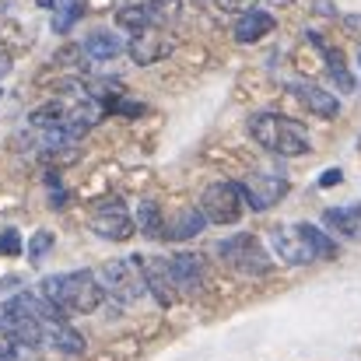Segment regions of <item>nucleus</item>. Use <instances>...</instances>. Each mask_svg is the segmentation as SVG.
Wrapping results in <instances>:
<instances>
[{
    "label": "nucleus",
    "instance_id": "obj_1",
    "mask_svg": "<svg viewBox=\"0 0 361 361\" xmlns=\"http://www.w3.org/2000/svg\"><path fill=\"white\" fill-rule=\"evenodd\" d=\"M39 291L60 309V312H78V316H88L95 312L102 302H106V288L95 274L88 270H74V274H56V277H46L39 284Z\"/></svg>",
    "mask_w": 361,
    "mask_h": 361
},
{
    "label": "nucleus",
    "instance_id": "obj_2",
    "mask_svg": "<svg viewBox=\"0 0 361 361\" xmlns=\"http://www.w3.org/2000/svg\"><path fill=\"white\" fill-rule=\"evenodd\" d=\"M249 133L256 137L259 147H267L270 154H281V158H302L312 147V137L302 123L281 116V113H267V109L249 120Z\"/></svg>",
    "mask_w": 361,
    "mask_h": 361
},
{
    "label": "nucleus",
    "instance_id": "obj_3",
    "mask_svg": "<svg viewBox=\"0 0 361 361\" xmlns=\"http://www.w3.org/2000/svg\"><path fill=\"white\" fill-rule=\"evenodd\" d=\"M218 249V256L235 270L242 277H267L270 270H274V263H270V256H267V249L259 245L256 235H232V239L218 242L214 245Z\"/></svg>",
    "mask_w": 361,
    "mask_h": 361
},
{
    "label": "nucleus",
    "instance_id": "obj_4",
    "mask_svg": "<svg viewBox=\"0 0 361 361\" xmlns=\"http://www.w3.org/2000/svg\"><path fill=\"white\" fill-rule=\"evenodd\" d=\"M88 228L109 242H123L137 232V221L130 218L123 197H102V200L92 207V214H88Z\"/></svg>",
    "mask_w": 361,
    "mask_h": 361
},
{
    "label": "nucleus",
    "instance_id": "obj_5",
    "mask_svg": "<svg viewBox=\"0 0 361 361\" xmlns=\"http://www.w3.org/2000/svg\"><path fill=\"white\" fill-rule=\"evenodd\" d=\"M99 281L123 305H133L140 298V291H144V277H140L137 259H106L99 267Z\"/></svg>",
    "mask_w": 361,
    "mask_h": 361
},
{
    "label": "nucleus",
    "instance_id": "obj_6",
    "mask_svg": "<svg viewBox=\"0 0 361 361\" xmlns=\"http://www.w3.org/2000/svg\"><path fill=\"white\" fill-rule=\"evenodd\" d=\"M242 186L239 183H211L200 197V211L207 214L211 225H235L242 218Z\"/></svg>",
    "mask_w": 361,
    "mask_h": 361
},
{
    "label": "nucleus",
    "instance_id": "obj_7",
    "mask_svg": "<svg viewBox=\"0 0 361 361\" xmlns=\"http://www.w3.org/2000/svg\"><path fill=\"white\" fill-rule=\"evenodd\" d=\"M137 267H140V277H144V288L151 291V298L161 305V309H172L179 302V288L172 281V267L165 256H133Z\"/></svg>",
    "mask_w": 361,
    "mask_h": 361
},
{
    "label": "nucleus",
    "instance_id": "obj_8",
    "mask_svg": "<svg viewBox=\"0 0 361 361\" xmlns=\"http://www.w3.org/2000/svg\"><path fill=\"white\" fill-rule=\"evenodd\" d=\"M172 49H176V39H172L169 32H161L158 25L133 32V39L126 42L130 60H133V63H140V67H151V63H158V60L172 56Z\"/></svg>",
    "mask_w": 361,
    "mask_h": 361
},
{
    "label": "nucleus",
    "instance_id": "obj_9",
    "mask_svg": "<svg viewBox=\"0 0 361 361\" xmlns=\"http://www.w3.org/2000/svg\"><path fill=\"white\" fill-rule=\"evenodd\" d=\"M270 242H274V252H277L284 263H291V267H305V263L316 259V252H312V245H309V239H305L302 225L270 228Z\"/></svg>",
    "mask_w": 361,
    "mask_h": 361
},
{
    "label": "nucleus",
    "instance_id": "obj_10",
    "mask_svg": "<svg viewBox=\"0 0 361 361\" xmlns=\"http://www.w3.org/2000/svg\"><path fill=\"white\" fill-rule=\"evenodd\" d=\"M239 186H242L245 204H249L252 211H270V207L281 204L284 193H288V179H281V176H249Z\"/></svg>",
    "mask_w": 361,
    "mask_h": 361
},
{
    "label": "nucleus",
    "instance_id": "obj_11",
    "mask_svg": "<svg viewBox=\"0 0 361 361\" xmlns=\"http://www.w3.org/2000/svg\"><path fill=\"white\" fill-rule=\"evenodd\" d=\"M291 95H295L309 113H316L319 120H337V116H341V99L330 95L326 88L312 85V81H291Z\"/></svg>",
    "mask_w": 361,
    "mask_h": 361
},
{
    "label": "nucleus",
    "instance_id": "obj_12",
    "mask_svg": "<svg viewBox=\"0 0 361 361\" xmlns=\"http://www.w3.org/2000/svg\"><path fill=\"white\" fill-rule=\"evenodd\" d=\"M169 267H172V281H176L179 295H197L204 288L207 270L197 252H176V256H169Z\"/></svg>",
    "mask_w": 361,
    "mask_h": 361
},
{
    "label": "nucleus",
    "instance_id": "obj_13",
    "mask_svg": "<svg viewBox=\"0 0 361 361\" xmlns=\"http://www.w3.org/2000/svg\"><path fill=\"white\" fill-rule=\"evenodd\" d=\"M46 344L53 348V351H60V355H71V358H78V355H85V337L67 323V319H56V323H46Z\"/></svg>",
    "mask_w": 361,
    "mask_h": 361
},
{
    "label": "nucleus",
    "instance_id": "obj_14",
    "mask_svg": "<svg viewBox=\"0 0 361 361\" xmlns=\"http://www.w3.org/2000/svg\"><path fill=\"white\" fill-rule=\"evenodd\" d=\"M267 32H274V14H270V11H245V14H239L235 39H239L242 46H249V42H259Z\"/></svg>",
    "mask_w": 361,
    "mask_h": 361
},
{
    "label": "nucleus",
    "instance_id": "obj_15",
    "mask_svg": "<svg viewBox=\"0 0 361 361\" xmlns=\"http://www.w3.org/2000/svg\"><path fill=\"white\" fill-rule=\"evenodd\" d=\"M323 225L344 239H361V211L358 207H330L323 211Z\"/></svg>",
    "mask_w": 361,
    "mask_h": 361
},
{
    "label": "nucleus",
    "instance_id": "obj_16",
    "mask_svg": "<svg viewBox=\"0 0 361 361\" xmlns=\"http://www.w3.org/2000/svg\"><path fill=\"white\" fill-rule=\"evenodd\" d=\"M207 225H211V221H207V214H204V211H197V207H190V211H183L172 225H165V239H172V242L197 239Z\"/></svg>",
    "mask_w": 361,
    "mask_h": 361
},
{
    "label": "nucleus",
    "instance_id": "obj_17",
    "mask_svg": "<svg viewBox=\"0 0 361 361\" xmlns=\"http://www.w3.org/2000/svg\"><path fill=\"white\" fill-rule=\"evenodd\" d=\"M81 53L88 56V60H99V63H106V60H116L123 53V42L113 35V32H92L88 39H85V46H81Z\"/></svg>",
    "mask_w": 361,
    "mask_h": 361
},
{
    "label": "nucleus",
    "instance_id": "obj_18",
    "mask_svg": "<svg viewBox=\"0 0 361 361\" xmlns=\"http://www.w3.org/2000/svg\"><path fill=\"white\" fill-rule=\"evenodd\" d=\"M116 25H123L126 32H140V28H151V25H154V18H151L147 4H144V0H137V4H126V7L116 11Z\"/></svg>",
    "mask_w": 361,
    "mask_h": 361
},
{
    "label": "nucleus",
    "instance_id": "obj_19",
    "mask_svg": "<svg viewBox=\"0 0 361 361\" xmlns=\"http://www.w3.org/2000/svg\"><path fill=\"white\" fill-rule=\"evenodd\" d=\"M137 228L144 232V235H151V239H158V235H165V218H161V207L158 204H151V200H144L140 207H137Z\"/></svg>",
    "mask_w": 361,
    "mask_h": 361
},
{
    "label": "nucleus",
    "instance_id": "obj_20",
    "mask_svg": "<svg viewBox=\"0 0 361 361\" xmlns=\"http://www.w3.org/2000/svg\"><path fill=\"white\" fill-rule=\"evenodd\" d=\"M67 106L63 102H46V106H39L32 116H28V123L32 126H39V130H56V126H63L67 123Z\"/></svg>",
    "mask_w": 361,
    "mask_h": 361
},
{
    "label": "nucleus",
    "instance_id": "obj_21",
    "mask_svg": "<svg viewBox=\"0 0 361 361\" xmlns=\"http://www.w3.org/2000/svg\"><path fill=\"white\" fill-rule=\"evenodd\" d=\"M302 232H305V239H309V245H312L316 259H337V256H341V245L330 239L323 228H316V225H302Z\"/></svg>",
    "mask_w": 361,
    "mask_h": 361
},
{
    "label": "nucleus",
    "instance_id": "obj_22",
    "mask_svg": "<svg viewBox=\"0 0 361 361\" xmlns=\"http://www.w3.org/2000/svg\"><path fill=\"white\" fill-rule=\"evenodd\" d=\"M85 14V0H67L53 11V32H71Z\"/></svg>",
    "mask_w": 361,
    "mask_h": 361
},
{
    "label": "nucleus",
    "instance_id": "obj_23",
    "mask_svg": "<svg viewBox=\"0 0 361 361\" xmlns=\"http://www.w3.org/2000/svg\"><path fill=\"white\" fill-rule=\"evenodd\" d=\"M197 7H204L211 18H232V14H245L249 0H193Z\"/></svg>",
    "mask_w": 361,
    "mask_h": 361
},
{
    "label": "nucleus",
    "instance_id": "obj_24",
    "mask_svg": "<svg viewBox=\"0 0 361 361\" xmlns=\"http://www.w3.org/2000/svg\"><path fill=\"white\" fill-rule=\"evenodd\" d=\"M144 4H147L154 25H172L179 18V11H183V0H144Z\"/></svg>",
    "mask_w": 361,
    "mask_h": 361
},
{
    "label": "nucleus",
    "instance_id": "obj_25",
    "mask_svg": "<svg viewBox=\"0 0 361 361\" xmlns=\"http://www.w3.org/2000/svg\"><path fill=\"white\" fill-rule=\"evenodd\" d=\"M49 245H53V235H49V232H35V235H32V242H28V256H32V263L46 259Z\"/></svg>",
    "mask_w": 361,
    "mask_h": 361
},
{
    "label": "nucleus",
    "instance_id": "obj_26",
    "mask_svg": "<svg viewBox=\"0 0 361 361\" xmlns=\"http://www.w3.org/2000/svg\"><path fill=\"white\" fill-rule=\"evenodd\" d=\"M18 358H21V344L7 330H0V361H18Z\"/></svg>",
    "mask_w": 361,
    "mask_h": 361
},
{
    "label": "nucleus",
    "instance_id": "obj_27",
    "mask_svg": "<svg viewBox=\"0 0 361 361\" xmlns=\"http://www.w3.org/2000/svg\"><path fill=\"white\" fill-rule=\"evenodd\" d=\"M0 252H4V256H18V252H21V235H18L14 228H4V232H0Z\"/></svg>",
    "mask_w": 361,
    "mask_h": 361
},
{
    "label": "nucleus",
    "instance_id": "obj_28",
    "mask_svg": "<svg viewBox=\"0 0 361 361\" xmlns=\"http://www.w3.org/2000/svg\"><path fill=\"white\" fill-rule=\"evenodd\" d=\"M344 32L348 35H361V14H344Z\"/></svg>",
    "mask_w": 361,
    "mask_h": 361
},
{
    "label": "nucleus",
    "instance_id": "obj_29",
    "mask_svg": "<svg viewBox=\"0 0 361 361\" xmlns=\"http://www.w3.org/2000/svg\"><path fill=\"white\" fill-rule=\"evenodd\" d=\"M341 179H344V172H341V169H330V172L319 176V186H337Z\"/></svg>",
    "mask_w": 361,
    "mask_h": 361
},
{
    "label": "nucleus",
    "instance_id": "obj_30",
    "mask_svg": "<svg viewBox=\"0 0 361 361\" xmlns=\"http://www.w3.org/2000/svg\"><path fill=\"white\" fill-rule=\"evenodd\" d=\"M7 71H11V56L0 49V74H7Z\"/></svg>",
    "mask_w": 361,
    "mask_h": 361
},
{
    "label": "nucleus",
    "instance_id": "obj_31",
    "mask_svg": "<svg viewBox=\"0 0 361 361\" xmlns=\"http://www.w3.org/2000/svg\"><path fill=\"white\" fill-rule=\"evenodd\" d=\"M0 99H4V88H0Z\"/></svg>",
    "mask_w": 361,
    "mask_h": 361
},
{
    "label": "nucleus",
    "instance_id": "obj_32",
    "mask_svg": "<svg viewBox=\"0 0 361 361\" xmlns=\"http://www.w3.org/2000/svg\"><path fill=\"white\" fill-rule=\"evenodd\" d=\"M358 211H361V204H358Z\"/></svg>",
    "mask_w": 361,
    "mask_h": 361
}]
</instances>
